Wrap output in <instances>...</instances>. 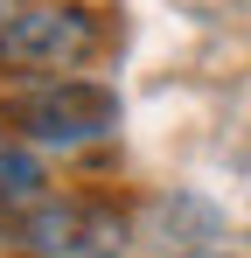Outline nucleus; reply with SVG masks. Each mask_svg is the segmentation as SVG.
I'll return each mask as SVG.
<instances>
[{
    "instance_id": "f257e3e1",
    "label": "nucleus",
    "mask_w": 251,
    "mask_h": 258,
    "mask_svg": "<svg viewBox=\"0 0 251 258\" xmlns=\"http://www.w3.org/2000/svg\"><path fill=\"white\" fill-rule=\"evenodd\" d=\"M14 133L42 154H84L119 133V91L91 77H49L14 98Z\"/></svg>"
},
{
    "instance_id": "f03ea898",
    "label": "nucleus",
    "mask_w": 251,
    "mask_h": 258,
    "mask_svg": "<svg viewBox=\"0 0 251 258\" xmlns=\"http://www.w3.org/2000/svg\"><path fill=\"white\" fill-rule=\"evenodd\" d=\"M105 42V28H98V14L84 7V0H35L7 35H0V70H14V77H70L84 70L91 56Z\"/></svg>"
},
{
    "instance_id": "7ed1b4c3",
    "label": "nucleus",
    "mask_w": 251,
    "mask_h": 258,
    "mask_svg": "<svg viewBox=\"0 0 251 258\" xmlns=\"http://www.w3.org/2000/svg\"><path fill=\"white\" fill-rule=\"evenodd\" d=\"M14 237L35 258H112V251H126V223L91 196H49L42 210H28L14 223Z\"/></svg>"
},
{
    "instance_id": "20e7f679",
    "label": "nucleus",
    "mask_w": 251,
    "mask_h": 258,
    "mask_svg": "<svg viewBox=\"0 0 251 258\" xmlns=\"http://www.w3.org/2000/svg\"><path fill=\"white\" fill-rule=\"evenodd\" d=\"M133 230H140V244H147L154 258H216L223 251V216H216V203L189 196V188L154 196Z\"/></svg>"
},
{
    "instance_id": "39448f33",
    "label": "nucleus",
    "mask_w": 251,
    "mask_h": 258,
    "mask_svg": "<svg viewBox=\"0 0 251 258\" xmlns=\"http://www.w3.org/2000/svg\"><path fill=\"white\" fill-rule=\"evenodd\" d=\"M49 203V174H42V154L21 140V133H0V223H21L28 210Z\"/></svg>"
},
{
    "instance_id": "423d86ee",
    "label": "nucleus",
    "mask_w": 251,
    "mask_h": 258,
    "mask_svg": "<svg viewBox=\"0 0 251 258\" xmlns=\"http://www.w3.org/2000/svg\"><path fill=\"white\" fill-rule=\"evenodd\" d=\"M28 7H35V0H0V35H7V28H14V21H21Z\"/></svg>"
},
{
    "instance_id": "0eeeda50",
    "label": "nucleus",
    "mask_w": 251,
    "mask_h": 258,
    "mask_svg": "<svg viewBox=\"0 0 251 258\" xmlns=\"http://www.w3.org/2000/svg\"><path fill=\"white\" fill-rule=\"evenodd\" d=\"M112 258H126V251H112Z\"/></svg>"
},
{
    "instance_id": "6e6552de",
    "label": "nucleus",
    "mask_w": 251,
    "mask_h": 258,
    "mask_svg": "<svg viewBox=\"0 0 251 258\" xmlns=\"http://www.w3.org/2000/svg\"><path fill=\"white\" fill-rule=\"evenodd\" d=\"M0 133H7V126H0Z\"/></svg>"
}]
</instances>
